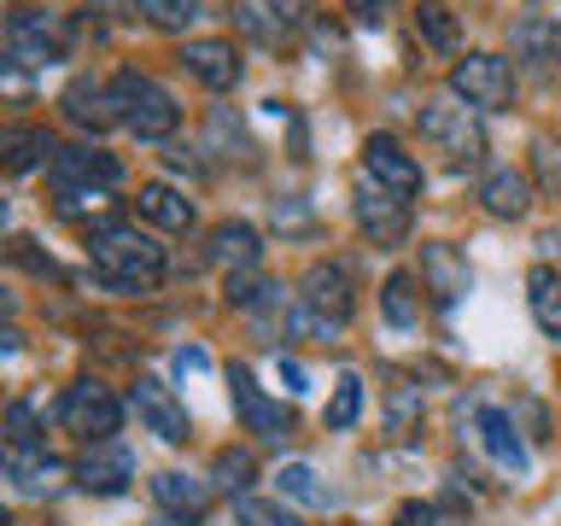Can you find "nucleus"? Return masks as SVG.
<instances>
[{
  "mask_svg": "<svg viewBox=\"0 0 561 526\" xmlns=\"http://www.w3.org/2000/svg\"><path fill=\"white\" fill-rule=\"evenodd\" d=\"M88 270L105 293H152L164 281V245L140 228H100L88 235Z\"/></svg>",
  "mask_w": 561,
  "mask_h": 526,
  "instance_id": "obj_1",
  "label": "nucleus"
},
{
  "mask_svg": "<svg viewBox=\"0 0 561 526\" xmlns=\"http://www.w3.org/2000/svg\"><path fill=\"white\" fill-rule=\"evenodd\" d=\"M112 112L117 123L129 129L135 140H170L175 123H182V105H175L164 88H158L152 77H140V70H117L112 82Z\"/></svg>",
  "mask_w": 561,
  "mask_h": 526,
  "instance_id": "obj_2",
  "label": "nucleus"
},
{
  "mask_svg": "<svg viewBox=\"0 0 561 526\" xmlns=\"http://www.w3.org/2000/svg\"><path fill=\"white\" fill-rule=\"evenodd\" d=\"M421 140H433L456 170H473L485 158V129H480V117H473V105H462V100L421 105Z\"/></svg>",
  "mask_w": 561,
  "mask_h": 526,
  "instance_id": "obj_3",
  "label": "nucleus"
},
{
  "mask_svg": "<svg viewBox=\"0 0 561 526\" xmlns=\"http://www.w3.org/2000/svg\"><path fill=\"white\" fill-rule=\"evenodd\" d=\"M450 94L473 112H503L515 100V65L503 53H462L450 65Z\"/></svg>",
  "mask_w": 561,
  "mask_h": 526,
  "instance_id": "obj_4",
  "label": "nucleus"
},
{
  "mask_svg": "<svg viewBox=\"0 0 561 526\" xmlns=\"http://www.w3.org/2000/svg\"><path fill=\"white\" fill-rule=\"evenodd\" d=\"M59 421L77 438H88V445H105V438H117V427H123V403L112 398V386L77 380L65 392V403H59Z\"/></svg>",
  "mask_w": 561,
  "mask_h": 526,
  "instance_id": "obj_5",
  "label": "nucleus"
},
{
  "mask_svg": "<svg viewBox=\"0 0 561 526\" xmlns=\"http://www.w3.org/2000/svg\"><path fill=\"white\" fill-rule=\"evenodd\" d=\"M351 217H357V228L380 245V252H392V245L410 240V199L392 187H380V182H368V175H363L357 199H351Z\"/></svg>",
  "mask_w": 561,
  "mask_h": 526,
  "instance_id": "obj_6",
  "label": "nucleus"
},
{
  "mask_svg": "<svg viewBox=\"0 0 561 526\" xmlns=\"http://www.w3.org/2000/svg\"><path fill=\"white\" fill-rule=\"evenodd\" d=\"M65 42H70V30H65L53 12L12 7V18H7V47H12V65H47V59H59V47H65Z\"/></svg>",
  "mask_w": 561,
  "mask_h": 526,
  "instance_id": "obj_7",
  "label": "nucleus"
},
{
  "mask_svg": "<svg viewBox=\"0 0 561 526\" xmlns=\"http://www.w3.org/2000/svg\"><path fill=\"white\" fill-rule=\"evenodd\" d=\"M129 403H135V415H140V427L147 433H158L164 445H182V438L193 433V421H187V403L170 392L158 375H140L135 386H129Z\"/></svg>",
  "mask_w": 561,
  "mask_h": 526,
  "instance_id": "obj_8",
  "label": "nucleus"
},
{
  "mask_svg": "<svg viewBox=\"0 0 561 526\" xmlns=\"http://www.w3.org/2000/svg\"><path fill=\"white\" fill-rule=\"evenodd\" d=\"M175 65H182L193 82H205L210 94H228V88L240 82V47L222 42V35H193V42H182Z\"/></svg>",
  "mask_w": 561,
  "mask_h": 526,
  "instance_id": "obj_9",
  "label": "nucleus"
},
{
  "mask_svg": "<svg viewBox=\"0 0 561 526\" xmlns=\"http://www.w3.org/2000/svg\"><path fill=\"white\" fill-rule=\"evenodd\" d=\"M228 392H234V415H240L245 433H257V438H287L293 433V415L280 410L245 368H228Z\"/></svg>",
  "mask_w": 561,
  "mask_h": 526,
  "instance_id": "obj_10",
  "label": "nucleus"
},
{
  "mask_svg": "<svg viewBox=\"0 0 561 526\" xmlns=\"http://www.w3.org/2000/svg\"><path fill=\"white\" fill-rule=\"evenodd\" d=\"M508 47H515V65L526 70H561V24L550 12H526L508 24Z\"/></svg>",
  "mask_w": 561,
  "mask_h": 526,
  "instance_id": "obj_11",
  "label": "nucleus"
},
{
  "mask_svg": "<svg viewBox=\"0 0 561 526\" xmlns=\"http://www.w3.org/2000/svg\"><path fill=\"white\" fill-rule=\"evenodd\" d=\"M363 170H368V182H380V187H392V193H421V164L410 152L398 147L392 135H368L363 140Z\"/></svg>",
  "mask_w": 561,
  "mask_h": 526,
  "instance_id": "obj_12",
  "label": "nucleus"
},
{
  "mask_svg": "<svg viewBox=\"0 0 561 526\" xmlns=\"http://www.w3.org/2000/svg\"><path fill=\"white\" fill-rule=\"evenodd\" d=\"M70 473H77V485H82V491H100V498H117V491L135 480V456L123 450L117 438H105V445H88V450H82V462L70 468Z\"/></svg>",
  "mask_w": 561,
  "mask_h": 526,
  "instance_id": "obj_13",
  "label": "nucleus"
},
{
  "mask_svg": "<svg viewBox=\"0 0 561 526\" xmlns=\"http://www.w3.org/2000/svg\"><path fill=\"white\" fill-rule=\"evenodd\" d=\"M305 305H310L316 316H328L333 328L351 322L357 298H351V281H345L340 263H310V270H305Z\"/></svg>",
  "mask_w": 561,
  "mask_h": 526,
  "instance_id": "obj_14",
  "label": "nucleus"
},
{
  "mask_svg": "<svg viewBox=\"0 0 561 526\" xmlns=\"http://www.w3.org/2000/svg\"><path fill=\"white\" fill-rule=\"evenodd\" d=\"M421 275H427V293L438 305H456L468 293V258L456 252L450 240H427L421 245Z\"/></svg>",
  "mask_w": 561,
  "mask_h": 526,
  "instance_id": "obj_15",
  "label": "nucleus"
},
{
  "mask_svg": "<svg viewBox=\"0 0 561 526\" xmlns=\"http://www.w3.org/2000/svg\"><path fill=\"white\" fill-rule=\"evenodd\" d=\"M53 175H59V187H112L123 170H117V158L100 152V147H59Z\"/></svg>",
  "mask_w": 561,
  "mask_h": 526,
  "instance_id": "obj_16",
  "label": "nucleus"
},
{
  "mask_svg": "<svg viewBox=\"0 0 561 526\" xmlns=\"http://www.w3.org/2000/svg\"><path fill=\"white\" fill-rule=\"evenodd\" d=\"M42 158L47 164L59 158V140H53L47 129H35V123H7V129H0V164H7L12 175L35 170Z\"/></svg>",
  "mask_w": 561,
  "mask_h": 526,
  "instance_id": "obj_17",
  "label": "nucleus"
},
{
  "mask_svg": "<svg viewBox=\"0 0 561 526\" xmlns=\"http://www.w3.org/2000/svg\"><path fill=\"white\" fill-rule=\"evenodd\" d=\"M263 258V240L252 222H217L210 228V263H222V270H257Z\"/></svg>",
  "mask_w": 561,
  "mask_h": 526,
  "instance_id": "obj_18",
  "label": "nucleus"
},
{
  "mask_svg": "<svg viewBox=\"0 0 561 526\" xmlns=\"http://www.w3.org/2000/svg\"><path fill=\"white\" fill-rule=\"evenodd\" d=\"M65 112H70V123H82L88 135H100V129H112V123H117L112 88H105V82H88V77L65 88Z\"/></svg>",
  "mask_w": 561,
  "mask_h": 526,
  "instance_id": "obj_19",
  "label": "nucleus"
},
{
  "mask_svg": "<svg viewBox=\"0 0 561 526\" xmlns=\"http://www.w3.org/2000/svg\"><path fill=\"white\" fill-rule=\"evenodd\" d=\"M526 305H533V322L561 340V270L550 263H533V275H526Z\"/></svg>",
  "mask_w": 561,
  "mask_h": 526,
  "instance_id": "obj_20",
  "label": "nucleus"
},
{
  "mask_svg": "<svg viewBox=\"0 0 561 526\" xmlns=\"http://www.w3.org/2000/svg\"><path fill=\"white\" fill-rule=\"evenodd\" d=\"M480 199H485L491 217H526V210H533V182H526L520 170H491Z\"/></svg>",
  "mask_w": 561,
  "mask_h": 526,
  "instance_id": "obj_21",
  "label": "nucleus"
},
{
  "mask_svg": "<svg viewBox=\"0 0 561 526\" xmlns=\"http://www.w3.org/2000/svg\"><path fill=\"white\" fill-rule=\"evenodd\" d=\"M135 205H140V217L158 222V228H193V199L170 182H147Z\"/></svg>",
  "mask_w": 561,
  "mask_h": 526,
  "instance_id": "obj_22",
  "label": "nucleus"
},
{
  "mask_svg": "<svg viewBox=\"0 0 561 526\" xmlns=\"http://www.w3.org/2000/svg\"><path fill=\"white\" fill-rule=\"evenodd\" d=\"M480 445L491 450V462L508 468V473H526V450L515 438V421H508L503 410H480Z\"/></svg>",
  "mask_w": 561,
  "mask_h": 526,
  "instance_id": "obj_23",
  "label": "nucleus"
},
{
  "mask_svg": "<svg viewBox=\"0 0 561 526\" xmlns=\"http://www.w3.org/2000/svg\"><path fill=\"white\" fill-rule=\"evenodd\" d=\"M53 473H59V462H53L47 450H12V456H7V480H12V491H24V498L47 491Z\"/></svg>",
  "mask_w": 561,
  "mask_h": 526,
  "instance_id": "obj_24",
  "label": "nucleus"
},
{
  "mask_svg": "<svg viewBox=\"0 0 561 526\" xmlns=\"http://www.w3.org/2000/svg\"><path fill=\"white\" fill-rule=\"evenodd\" d=\"M152 498L164 508H182V515H199V508L210 503V485L193 480V473H158L152 480Z\"/></svg>",
  "mask_w": 561,
  "mask_h": 526,
  "instance_id": "obj_25",
  "label": "nucleus"
},
{
  "mask_svg": "<svg viewBox=\"0 0 561 526\" xmlns=\"http://www.w3.org/2000/svg\"><path fill=\"white\" fill-rule=\"evenodd\" d=\"M228 305H240V310H270V305H280V287L275 281H263L257 270H228Z\"/></svg>",
  "mask_w": 561,
  "mask_h": 526,
  "instance_id": "obj_26",
  "label": "nucleus"
},
{
  "mask_svg": "<svg viewBox=\"0 0 561 526\" xmlns=\"http://www.w3.org/2000/svg\"><path fill=\"white\" fill-rule=\"evenodd\" d=\"M380 310H386V322L392 328H415L421 322V298H415V281L410 275H386V287H380Z\"/></svg>",
  "mask_w": 561,
  "mask_h": 526,
  "instance_id": "obj_27",
  "label": "nucleus"
},
{
  "mask_svg": "<svg viewBox=\"0 0 561 526\" xmlns=\"http://www.w3.org/2000/svg\"><path fill=\"white\" fill-rule=\"evenodd\" d=\"M415 35H421V42H427L433 53H456V42H462L456 18L438 7V0H421V7H415Z\"/></svg>",
  "mask_w": 561,
  "mask_h": 526,
  "instance_id": "obj_28",
  "label": "nucleus"
},
{
  "mask_svg": "<svg viewBox=\"0 0 561 526\" xmlns=\"http://www.w3.org/2000/svg\"><path fill=\"white\" fill-rule=\"evenodd\" d=\"M357 415H363V380L340 375V386H333V398H328V433L357 427Z\"/></svg>",
  "mask_w": 561,
  "mask_h": 526,
  "instance_id": "obj_29",
  "label": "nucleus"
},
{
  "mask_svg": "<svg viewBox=\"0 0 561 526\" xmlns=\"http://www.w3.org/2000/svg\"><path fill=\"white\" fill-rule=\"evenodd\" d=\"M234 521L240 526H305L287 503H275V498H240L234 503Z\"/></svg>",
  "mask_w": 561,
  "mask_h": 526,
  "instance_id": "obj_30",
  "label": "nucleus"
},
{
  "mask_svg": "<svg viewBox=\"0 0 561 526\" xmlns=\"http://www.w3.org/2000/svg\"><path fill=\"white\" fill-rule=\"evenodd\" d=\"M275 480H280V491H287V498H293V503H310V508H328V485H322V480H316V473H310L305 462H293V468H280V473H275Z\"/></svg>",
  "mask_w": 561,
  "mask_h": 526,
  "instance_id": "obj_31",
  "label": "nucleus"
},
{
  "mask_svg": "<svg viewBox=\"0 0 561 526\" xmlns=\"http://www.w3.org/2000/svg\"><path fill=\"white\" fill-rule=\"evenodd\" d=\"M140 18L158 30H187L193 18H199V7H193V0H140Z\"/></svg>",
  "mask_w": 561,
  "mask_h": 526,
  "instance_id": "obj_32",
  "label": "nucleus"
},
{
  "mask_svg": "<svg viewBox=\"0 0 561 526\" xmlns=\"http://www.w3.org/2000/svg\"><path fill=\"white\" fill-rule=\"evenodd\" d=\"M252 473H257L252 450H222V456H217V480H222L228 491H245V485H252Z\"/></svg>",
  "mask_w": 561,
  "mask_h": 526,
  "instance_id": "obj_33",
  "label": "nucleus"
},
{
  "mask_svg": "<svg viewBox=\"0 0 561 526\" xmlns=\"http://www.w3.org/2000/svg\"><path fill=\"white\" fill-rule=\"evenodd\" d=\"M7 445H12V450H42V438H35V410H30V403H12V410H7Z\"/></svg>",
  "mask_w": 561,
  "mask_h": 526,
  "instance_id": "obj_34",
  "label": "nucleus"
},
{
  "mask_svg": "<svg viewBox=\"0 0 561 526\" xmlns=\"http://www.w3.org/2000/svg\"><path fill=\"white\" fill-rule=\"evenodd\" d=\"M533 164L543 175V187H561V147L550 135H533Z\"/></svg>",
  "mask_w": 561,
  "mask_h": 526,
  "instance_id": "obj_35",
  "label": "nucleus"
},
{
  "mask_svg": "<svg viewBox=\"0 0 561 526\" xmlns=\"http://www.w3.org/2000/svg\"><path fill=\"white\" fill-rule=\"evenodd\" d=\"M270 18L280 30H305L316 18V0H270Z\"/></svg>",
  "mask_w": 561,
  "mask_h": 526,
  "instance_id": "obj_36",
  "label": "nucleus"
},
{
  "mask_svg": "<svg viewBox=\"0 0 561 526\" xmlns=\"http://www.w3.org/2000/svg\"><path fill=\"white\" fill-rule=\"evenodd\" d=\"M415 421V392H392V433H410Z\"/></svg>",
  "mask_w": 561,
  "mask_h": 526,
  "instance_id": "obj_37",
  "label": "nucleus"
},
{
  "mask_svg": "<svg viewBox=\"0 0 561 526\" xmlns=\"http://www.w3.org/2000/svg\"><path fill=\"white\" fill-rule=\"evenodd\" d=\"M386 7H392V0H351V12H357V24H386Z\"/></svg>",
  "mask_w": 561,
  "mask_h": 526,
  "instance_id": "obj_38",
  "label": "nucleus"
},
{
  "mask_svg": "<svg viewBox=\"0 0 561 526\" xmlns=\"http://www.w3.org/2000/svg\"><path fill=\"white\" fill-rule=\"evenodd\" d=\"M280 375H287V392H305V368L298 363H280Z\"/></svg>",
  "mask_w": 561,
  "mask_h": 526,
  "instance_id": "obj_39",
  "label": "nucleus"
},
{
  "mask_svg": "<svg viewBox=\"0 0 561 526\" xmlns=\"http://www.w3.org/2000/svg\"><path fill=\"white\" fill-rule=\"evenodd\" d=\"M158 526H193V521H182V515H158Z\"/></svg>",
  "mask_w": 561,
  "mask_h": 526,
  "instance_id": "obj_40",
  "label": "nucleus"
}]
</instances>
